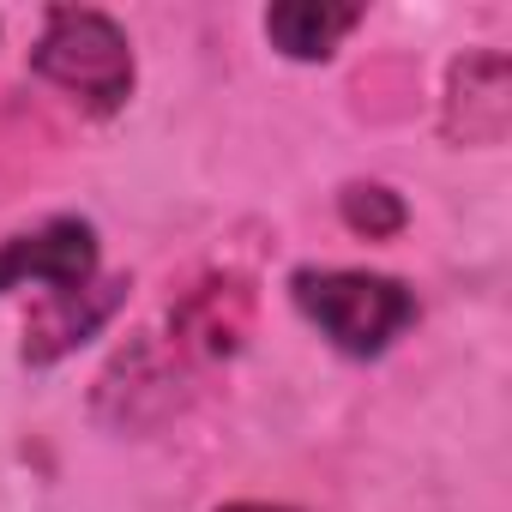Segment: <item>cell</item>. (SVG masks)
Listing matches in <instances>:
<instances>
[{
	"label": "cell",
	"instance_id": "cell-1",
	"mask_svg": "<svg viewBox=\"0 0 512 512\" xmlns=\"http://www.w3.org/2000/svg\"><path fill=\"white\" fill-rule=\"evenodd\" d=\"M296 314L350 362L386 356L416 326V290L392 272H356V266H296L290 272Z\"/></svg>",
	"mask_w": 512,
	"mask_h": 512
},
{
	"label": "cell",
	"instance_id": "cell-2",
	"mask_svg": "<svg viewBox=\"0 0 512 512\" xmlns=\"http://www.w3.org/2000/svg\"><path fill=\"white\" fill-rule=\"evenodd\" d=\"M31 73L43 85L67 91L85 115H121L139 85L133 37L121 31V19H109L97 7H49L43 37L31 49Z\"/></svg>",
	"mask_w": 512,
	"mask_h": 512
},
{
	"label": "cell",
	"instance_id": "cell-3",
	"mask_svg": "<svg viewBox=\"0 0 512 512\" xmlns=\"http://www.w3.org/2000/svg\"><path fill=\"white\" fill-rule=\"evenodd\" d=\"M97 260H103V247H97V229L91 217H49L25 235H7L0 241V296L7 290H25L37 284L43 296H73V290H91L97 284Z\"/></svg>",
	"mask_w": 512,
	"mask_h": 512
},
{
	"label": "cell",
	"instance_id": "cell-4",
	"mask_svg": "<svg viewBox=\"0 0 512 512\" xmlns=\"http://www.w3.org/2000/svg\"><path fill=\"white\" fill-rule=\"evenodd\" d=\"M127 302V278H97L91 290H73V296H43L37 314L25 320V368H55L61 356H73L79 344H91L115 308Z\"/></svg>",
	"mask_w": 512,
	"mask_h": 512
},
{
	"label": "cell",
	"instance_id": "cell-5",
	"mask_svg": "<svg viewBox=\"0 0 512 512\" xmlns=\"http://www.w3.org/2000/svg\"><path fill=\"white\" fill-rule=\"evenodd\" d=\"M362 19V7H332V0H278L266 7V43L284 61H332Z\"/></svg>",
	"mask_w": 512,
	"mask_h": 512
},
{
	"label": "cell",
	"instance_id": "cell-6",
	"mask_svg": "<svg viewBox=\"0 0 512 512\" xmlns=\"http://www.w3.org/2000/svg\"><path fill=\"white\" fill-rule=\"evenodd\" d=\"M338 217H344V229H350V235L392 241V235H404L410 205H404L386 181H344V193H338Z\"/></svg>",
	"mask_w": 512,
	"mask_h": 512
},
{
	"label": "cell",
	"instance_id": "cell-7",
	"mask_svg": "<svg viewBox=\"0 0 512 512\" xmlns=\"http://www.w3.org/2000/svg\"><path fill=\"white\" fill-rule=\"evenodd\" d=\"M211 512H296V506H284V500H223Z\"/></svg>",
	"mask_w": 512,
	"mask_h": 512
}]
</instances>
